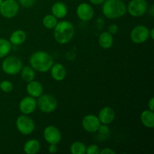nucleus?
Wrapping results in <instances>:
<instances>
[{"label":"nucleus","instance_id":"f257e3e1","mask_svg":"<svg viewBox=\"0 0 154 154\" xmlns=\"http://www.w3.org/2000/svg\"><path fill=\"white\" fill-rule=\"evenodd\" d=\"M30 66L39 72H47L50 71L54 64V59L51 54L45 51H36L32 54L29 58Z\"/></svg>","mask_w":154,"mask_h":154},{"label":"nucleus","instance_id":"f03ea898","mask_svg":"<svg viewBox=\"0 0 154 154\" xmlns=\"http://www.w3.org/2000/svg\"><path fill=\"white\" fill-rule=\"evenodd\" d=\"M75 33V28L73 24L68 20L58 22L54 28V38L60 45L67 44L73 38Z\"/></svg>","mask_w":154,"mask_h":154},{"label":"nucleus","instance_id":"7ed1b4c3","mask_svg":"<svg viewBox=\"0 0 154 154\" xmlns=\"http://www.w3.org/2000/svg\"><path fill=\"white\" fill-rule=\"evenodd\" d=\"M102 13L108 19H117L126 13V5L122 0H105Z\"/></svg>","mask_w":154,"mask_h":154},{"label":"nucleus","instance_id":"20e7f679","mask_svg":"<svg viewBox=\"0 0 154 154\" xmlns=\"http://www.w3.org/2000/svg\"><path fill=\"white\" fill-rule=\"evenodd\" d=\"M23 68V63L19 57L9 56L4 59L2 63V69L8 75H15L20 72Z\"/></svg>","mask_w":154,"mask_h":154},{"label":"nucleus","instance_id":"39448f33","mask_svg":"<svg viewBox=\"0 0 154 154\" xmlns=\"http://www.w3.org/2000/svg\"><path fill=\"white\" fill-rule=\"evenodd\" d=\"M57 100L54 96L50 94H42L38 97L37 106L42 112L45 114L52 113L57 109Z\"/></svg>","mask_w":154,"mask_h":154},{"label":"nucleus","instance_id":"423d86ee","mask_svg":"<svg viewBox=\"0 0 154 154\" xmlns=\"http://www.w3.org/2000/svg\"><path fill=\"white\" fill-rule=\"evenodd\" d=\"M16 127L22 135H28L34 132L35 125L31 117L26 114H23L17 119Z\"/></svg>","mask_w":154,"mask_h":154},{"label":"nucleus","instance_id":"0eeeda50","mask_svg":"<svg viewBox=\"0 0 154 154\" xmlns=\"http://www.w3.org/2000/svg\"><path fill=\"white\" fill-rule=\"evenodd\" d=\"M148 7V3L146 0H131L126 6V10L131 16L139 17L147 11Z\"/></svg>","mask_w":154,"mask_h":154},{"label":"nucleus","instance_id":"6e6552de","mask_svg":"<svg viewBox=\"0 0 154 154\" xmlns=\"http://www.w3.org/2000/svg\"><path fill=\"white\" fill-rule=\"evenodd\" d=\"M19 9V3L16 0H3L0 5V14L8 19L14 17L17 14Z\"/></svg>","mask_w":154,"mask_h":154},{"label":"nucleus","instance_id":"1a4fd4ad","mask_svg":"<svg viewBox=\"0 0 154 154\" xmlns=\"http://www.w3.org/2000/svg\"><path fill=\"white\" fill-rule=\"evenodd\" d=\"M150 29L144 25H138L132 29L130 38L135 44H142L150 38Z\"/></svg>","mask_w":154,"mask_h":154},{"label":"nucleus","instance_id":"9d476101","mask_svg":"<svg viewBox=\"0 0 154 154\" xmlns=\"http://www.w3.org/2000/svg\"><path fill=\"white\" fill-rule=\"evenodd\" d=\"M43 136L49 144H57L62 139V134L60 129L54 126H48L44 129Z\"/></svg>","mask_w":154,"mask_h":154},{"label":"nucleus","instance_id":"9b49d317","mask_svg":"<svg viewBox=\"0 0 154 154\" xmlns=\"http://www.w3.org/2000/svg\"><path fill=\"white\" fill-rule=\"evenodd\" d=\"M101 123L97 116L94 114H87L83 118L82 126L84 130L90 133L97 132Z\"/></svg>","mask_w":154,"mask_h":154},{"label":"nucleus","instance_id":"f8f14e48","mask_svg":"<svg viewBox=\"0 0 154 154\" xmlns=\"http://www.w3.org/2000/svg\"><path fill=\"white\" fill-rule=\"evenodd\" d=\"M77 15L82 21H90L94 16L93 8L90 4L86 2L81 3L76 10Z\"/></svg>","mask_w":154,"mask_h":154},{"label":"nucleus","instance_id":"ddd939ff","mask_svg":"<svg viewBox=\"0 0 154 154\" xmlns=\"http://www.w3.org/2000/svg\"><path fill=\"white\" fill-rule=\"evenodd\" d=\"M37 107V101L32 96H26L20 102L19 108L23 114H29L34 112Z\"/></svg>","mask_w":154,"mask_h":154},{"label":"nucleus","instance_id":"4468645a","mask_svg":"<svg viewBox=\"0 0 154 154\" xmlns=\"http://www.w3.org/2000/svg\"><path fill=\"white\" fill-rule=\"evenodd\" d=\"M98 118L102 124H110L115 118V111L111 107H105L100 110Z\"/></svg>","mask_w":154,"mask_h":154},{"label":"nucleus","instance_id":"2eb2a0df","mask_svg":"<svg viewBox=\"0 0 154 154\" xmlns=\"http://www.w3.org/2000/svg\"><path fill=\"white\" fill-rule=\"evenodd\" d=\"M50 71L53 79L57 81H62L66 76V69L61 63H54Z\"/></svg>","mask_w":154,"mask_h":154},{"label":"nucleus","instance_id":"dca6fc26","mask_svg":"<svg viewBox=\"0 0 154 154\" xmlns=\"http://www.w3.org/2000/svg\"><path fill=\"white\" fill-rule=\"evenodd\" d=\"M26 92L29 96L33 98H38L43 93V86L37 81H32L26 86Z\"/></svg>","mask_w":154,"mask_h":154},{"label":"nucleus","instance_id":"f3484780","mask_svg":"<svg viewBox=\"0 0 154 154\" xmlns=\"http://www.w3.org/2000/svg\"><path fill=\"white\" fill-rule=\"evenodd\" d=\"M51 13L57 19H62L65 17L68 14L67 6L64 2H57L51 7Z\"/></svg>","mask_w":154,"mask_h":154},{"label":"nucleus","instance_id":"a211bd4d","mask_svg":"<svg viewBox=\"0 0 154 154\" xmlns=\"http://www.w3.org/2000/svg\"><path fill=\"white\" fill-rule=\"evenodd\" d=\"M26 33L22 29H17L14 31L10 35V38H9V42L11 44L15 46H18L24 42L26 40Z\"/></svg>","mask_w":154,"mask_h":154},{"label":"nucleus","instance_id":"6ab92c4d","mask_svg":"<svg viewBox=\"0 0 154 154\" xmlns=\"http://www.w3.org/2000/svg\"><path fill=\"white\" fill-rule=\"evenodd\" d=\"M41 144L38 140L29 139L24 144L23 151L26 154H36L40 151Z\"/></svg>","mask_w":154,"mask_h":154},{"label":"nucleus","instance_id":"aec40b11","mask_svg":"<svg viewBox=\"0 0 154 154\" xmlns=\"http://www.w3.org/2000/svg\"><path fill=\"white\" fill-rule=\"evenodd\" d=\"M99 44L101 48L104 49H109L114 44L113 35L108 32H103L99 37Z\"/></svg>","mask_w":154,"mask_h":154},{"label":"nucleus","instance_id":"412c9836","mask_svg":"<svg viewBox=\"0 0 154 154\" xmlns=\"http://www.w3.org/2000/svg\"><path fill=\"white\" fill-rule=\"evenodd\" d=\"M141 123L145 127L152 129L154 127V114L153 111L150 110H144L141 114Z\"/></svg>","mask_w":154,"mask_h":154},{"label":"nucleus","instance_id":"4be33fe9","mask_svg":"<svg viewBox=\"0 0 154 154\" xmlns=\"http://www.w3.org/2000/svg\"><path fill=\"white\" fill-rule=\"evenodd\" d=\"M21 78L25 82H30L33 81L35 77V70L31 66H25L21 69Z\"/></svg>","mask_w":154,"mask_h":154},{"label":"nucleus","instance_id":"5701e85b","mask_svg":"<svg viewBox=\"0 0 154 154\" xmlns=\"http://www.w3.org/2000/svg\"><path fill=\"white\" fill-rule=\"evenodd\" d=\"M42 23L44 26L48 29H53L58 23V20L53 14H47L46 16L44 17Z\"/></svg>","mask_w":154,"mask_h":154},{"label":"nucleus","instance_id":"b1692460","mask_svg":"<svg viewBox=\"0 0 154 154\" xmlns=\"http://www.w3.org/2000/svg\"><path fill=\"white\" fill-rule=\"evenodd\" d=\"M11 44L5 38H0V59L5 57L11 50Z\"/></svg>","mask_w":154,"mask_h":154},{"label":"nucleus","instance_id":"393cba45","mask_svg":"<svg viewBox=\"0 0 154 154\" xmlns=\"http://www.w3.org/2000/svg\"><path fill=\"white\" fill-rule=\"evenodd\" d=\"M87 147L81 141H75L72 143L70 147V151L72 154H85Z\"/></svg>","mask_w":154,"mask_h":154},{"label":"nucleus","instance_id":"a878e982","mask_svg":"<svg viewBox=\"0 0 154 154\" xmlns=\"http://www.w3.org/2000/svg\"><path fill=\"white\" fill-rule=\"evenodd\" d=\"M97 132H99V137L100 141H104L106 139L110 134L109 128L107 126V125L105 124H101Z\"/></svg>","mask_w":154,"mask_h":154},{"label":"nucleus","instance_id":"bb28decb","mask_svg":"<svg viewBox=\"0 0 154 154\" xmlns=\"http://www.w3.org/2000/svg\"><path fill=\"white\" fill-rule=\"evenodd\" d=\"M14 88V85L11 83V81H8V80H5L0 82V89L2 92L5 93H11Z\"/></svg>","mask_w":154,"mask_h":154},{"label":"nucleus","instance_id":"cd10ccee","mask_svg":"<svg viewBox=\"0 0 154 154\" xmlns=\"http://www.w3.org/2000/svg\"><path fill=\"white\" fill-rule=\"evenodd\" d=\"M99 146L96 144H91V145L88 146L86 150V153L87 154H99Z\"/></svg>","mask_w":154,"mask_h":154},{"label":"nucleus","instance_id":"c85d7f7f","mask_svg":"<svg viewBox=\"0 0 154 154\" xmlns=\"http://www.w3.org/2000/svg\"><path fill=\"white\" fill-rule=\"evenodd\" d=\"M18 2L24 8H30L35 3V0H18Z\"/></svg>","mask_w":154,"mask_h":154},{"label":"nucleus","instance_id":"c756f323","mask_svg":"<svg viewBox=\"0 0 154 154\" xmlns=\"http://www.w3.org/2000/svg\"><path fill=\"white\" fill-rule=\"evenodd\" d=\"M108 32L111 33V35H115L118 32V26L116 24H111L108 27Z\"/></svg>","mask_w":154,"mask_h":154},{"label":"nucleus","instance_id":"7c9ffc66","mask_svg":"<svg viewBox=\"0 0 154 154\" xmlns=\"http://www.w3.org/2000/svg\"><path fill=\"white\" fill-rule=\"evenodd\" d=\"M99 153L101 154H115L116 152L114 151L113 149L110 148V147H107V148L102 149V150L99 151Z\"/></svg>","mask_w":154,"mask_h":154},{"label":"nucleus","instance_id":"2f4dec72","mask_svg":"<svg viewBox=\"0 0 154 154\" xmlns=\"http://www.w3.org/2000/svg\"><path fill=\"white\" fill-rule=\"evenodd\" d=\"M58 148H57V144H50L49 147H48V151L51 153H57Z\"/></svg>","mask_w":154,"mask_h":154},{"label":"nucleus","instance_id":"473e14b6","mask_svg":"<svg viewBox=\"0 0 154 154\" xmlns=\"http://www.w3.org/2000/svg\"><path fill=\"white\" fill-rule=\"evenodd\" d=\"M148 108L150 111H153L154 109V98L152 97L150 98V99L148 102Z\"/></svg>","mask_w":154,"mask_h":154},{"label":"nucleus","instance_id":"72a5a7b5","mask_svg":"<svg viewBox=\"0 0 154 154\" xmlns=\"http://www.w3.org/2000/svg\"><path fill=\"white\" fill-rule=\"evenodd\" d=\"M90 2L95 5H102L105 2V0H90Z\"/></svg>","mask_w":154,"mask_h":154},{"label":"nucleus","instance_id":"f704fd0d","mask_svg":"<svg viewBox=\"0 0 154 154\" xmlns=\"http://www.w3.org/2000/svg\"><path fill=\"white\" fill-rule=\"evenodd\" d=\"M147 11H148V12L150 13V14L151 15V17H153V15H154V7H153V5H150V7H148V9H147Z\"/></svg>","mask_w":154,"mask_h":154},{"label":"nucleus","instance_id":"c9c22d12","mask_svg":"<svg viewBox=\"0 0 154 154\" xmlns=\"http://www.w3.org/2000/svg\"><path fill=\"white\" fill-rule=\"evenodd\" d=\"M153 29H151L150 30V32H149V34H150V38L151 39H153L154 38V34H153Z\"/></svg>","mask_w":154,"mask_h":154},{"label":"nucleus","instance_id":"e433bc0d","mask_svg":"<svg viewBox=\"0 0 154 154\" xmlns=\"http://www.w3.org/2000/svg\"><path fill=\"white\" fill-rule=\"evenodd\" d=\"M2 2H3V0H0V5L2 4Z\"/></svg>","mask_w":154,"mask_h":154}]
</instances>
